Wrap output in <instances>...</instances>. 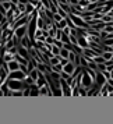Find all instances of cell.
I'll return each instance as SVG.
<instances>
[{
    "mask_svg": "<svg viewBox=\"0 0 113 124\" xmlns=\"http://www.w3.org/2000/svg\"><path fill=\"white\" fill-rule=\"evenodd\" d=\"M62 20H63V17L59 13H55V14H53V21H55V23H59V21H62Z\"/></svg>",
    "mask_w": 113,
    "mask_h": 124,
    "instance_id": "24",
    "label": "cell"
},
{
    "mask_svg": "<svg viewBox=\"0 0 113 124\" xmlns=\"http://www.w3.org/2000/svg\"><path fill=\"white\" fill-rule=\"evenodd\" d=\"M27 77H28V75L24 73V71H21V70H17V71H11V73L8 74L7 79H18V81H24Z\"/></svg>",
    "mask_w": 113,
    "mask_h": 124,
    "instance_id": "4",
    "label": "cell"
},
{
    "mask_svg": "<svg viewBox=\"0 0 113 124\" xmlns=\"http://www.w3.org/2000/svg\"><path fill=\"white\" fill-rule=\"evenodd\" d=\"M25 82H27V84H28V85L36 84V81H35L34 78H31V77H29V75H28V77H27V78H25Z\"/></svg>",
    "mask_w": 113,
    "mask_h": 124,
    "instance_id": "26",
    "label": "cell"
},
{
    "mask_svg": "<svg viewBox=\"0 0 113 124\" xmlns=\"http://www.w3.org/2000/svg\"><path fill=\"white\" fill-rule=\"evenodd\" d=\"M38 70H39L40 73L43 74H48V73H52V66H49V64H45V63H39L38 64Z\"/></svg>",
    "mask_w": 113,
    "mask_h": 124,
    "instance_id": "10",
    "label": "cell"
},
{
    "mask_svg": "<svg viewBox=\"0 0 113 124\" xmlns=\"http://www.w3.org/2000/svg\"><path fill=\"white\" fill-rule=\"evenodd\" d=\"M60 62H62V56H53L50 57V66L53 67V66H57V64H60Z\"/></svg>",
    "mask_w": 113,
    "mask_h": 124,
    "instance_id": "12",
    "label": "cell"
},
{
    "mask_svg": "<svg viewBox=\"0 0 113 124\" xmlns=\"http://www.w3.org/2000/svg\"><path fill=\"white\" fill-rule=\"evenodd\" d=\"M103 13H94V20H102L103 18Z\"/></svg>",
    "mask_w": 113,
    "mask_h": 124,
    "instance_id": "25",
    "label": "cell"
},
{
    "mask_svg": "<svg viewBox=\"0 0 113 124\" xmlns=\"http://www.w3.org/2000/svg\"><path fill=\"white\" fill-rule=\"evenodd\" d=\"M1 1H11V0H1Z\"/></svg>",
    "mask_w": 113,
    "mask_h": 124,
    "instance_id": "31",
    "label": "cell"
},
{
    "mask_svg": "<svg viewBox=\"0 0 113 124\" xmlns=\"http://www.w3.org/2000/svg\"><path fill=\"white\" fill-rule=\"evenodd\" d=\"M94 62H95L96 64H102V63H106V60H105L103 56H96L95 59H94Z\"/></svg>",
    "mask_w": 113,
    "mask_h": 124,
    "instance_id": "20",
    "label": "cell"
},
{
    "mask_svg": "<svg viewBox=\"0 0 113 124\" xmlns=\"http://www.w3.org/2000/svg\"><path fill=\"white\" fill-rule=\"evenodd\" d=\"M91 1H92V3H96V1H99V0H91Z\"/></svg>",
    "mask_w": 113,
    "mask_h": 124,
    "instance_id": "30",
    "label": "cell"
},
{
    "mask_svg": "<svg viewBox=\"0 0 113 124\" xmlns=\"http://www.w3.org/2000/svg\"><path fill=\"white\" fill-rule=\"evenodd\" d=\"M78 46L82 47V49H87V47H89V40L87 39L84 35H80L78 36Z\"/></svg>",
    "mask_w": 113,
    "mask_h": 124,
    "instance_id": "9",
    "label": "cell"
},
{
    "mask_svg": "<svg viewBox=\"0 0 113 124\" xmlns=\"http://www.w3.org/2000/svg\"><path fill=\"white\" fill-rule=\"evenodd\" d=\"M102 21H103L105 24H110V23H113V17L112 16H109V14H105L103 18H102Z\"/></svg>",
    "mask_w": 113,
    "mask_h": 124,
    "instance_id": "19",
    "label": "cell"
},
{
    "mask_svg": "<svg viewBox=\"0 0 113 124\" xmlns=\"http://www.w3.org/2000/svg\"><path fill=\"white\" fill-rule=\"evenodd\" d=\"M7 64H8V70H10V73H11V71H17V70H20V66H21V64H20L17 60L8 62Z\"/></svg>",
    "mask_w": 113,
    "mask_h": 124,
    "instance_id": "11",
    "label": "cell"
},
{
    "mask_svg": "<svg viewBox=\"0 0 113 124\" xmlns=\"http://www.w3.org/2000/svg\"><path fill=\"white\" fill-rule=\"evenodd\" d=\"M52 71H56V73H62V71H63V64L60 63V64H57V66H53V67H52Z\"/></svg>",
    "mask_w": 113,
    "mask_h": 124,
    "instance_id": "21",
    "label": "cell"
},
{
    "mask_svg": "<svg viewBox=\"0 0 113 124\" xmlns=\"http://www.w3.org/2000/svg\"><path fill=\"white\" fill-rule=\"evenodd\" d=\"M18 10L21 13H27V4H24V3H18Z\"/></svg>",
    "mask_w": 113,
    "mask_h": 124,
    "instance_id": "23",
    "label": "cell"
},
{
    "mask_svg": "<svg viewBox=\"0 0 113 124\" xmlns=\"http://www.w3.org/2000/svg\"><path fill=\"white\" fill-rule=\"evenodd\" d=\"M102 56L105 57V60H106V62H109V60H112V59H113V52H103V53H102Z\"/></svg>",
    "mask_w": 113,
    "mask_h": 124,
    "instance_id": "18",
    "label": "cell"
},
{
    "mask_svg": "<svg viewBox=\"0 0 113 124\" xmlns=\"http://www.w3.org/2000/svg\"><path fill=\"white\" fill-rule=\"evenodd\" d=\"M11 3L14 6H18V3H20V0H11Z\"/></svg>",
    "mask_w": 113,
    "mask_h": 124,
    "instance_id": "29",
    "label": "cell"
},
{
    "mask_svg": "<svg viewBox=\"0 0 113 124\" xmlns=\"http://www.w3.org/2000/svg\"><path fill=\"white\" fill-rule=\"evenodd\" d=\"M36 85H38L39 88L45 86V85H48V79H46V75H45L43 73H40V71H39V77H38V79H36Z\"/></svg>",
    "mask_w": 113,
    "mask_h": 124,
    "instance_id": "8",
    "label": "cell"
},
{
    "mask_svg": "<svg viewBox=\"0 0 113 124\" xmlns=\"http://www.w3.org/2000/svg\"><path fill=\"white\" fill-rule=\"evenodd\" d=\"M88 24H89L91 29H96V31H103L106 27V24L102 20H91V21H88Z\"/></svg>",
    "mask_w": 113,
    "mask_h": 124,
    "instance_id": "3",
    "label": "cell"
},
{
    "mask_svg": "<svg viewBox=\"0 0 113 124\" xmlns=\"http://www.w3.org/2000/svg\"><path fill=\"white\" fill-rule=\"evenodd\" d=\"M60 88H62L64 96H73V88H71V85L68 84L64 78L60 79Z\"/></svg>",
    "mask_w": 113,
    "mask_h": 124,
    "instance_id": "2",
    "label": "cell"
},
{
    "mask_svg": "<svg viewBox=\"0 0 113 124\" xmlns=\"http://www.w3.org/2000/svg\"><path fill=\"white\" fill-rule=\"evenodd\" d=\"M1 7H3V8H6L7 11H10L13 7H14V4H13L11 1H1Z\"/></svg>",
    "mask_w": 113,
    "mask_h": 124,
    "instance_id": "16",
    "label": "cell"
},
{
    "mask_svg": "<svg viewBox=\"0 0 113 124\" xmlns=\"http://www.w3.org/2000/svg\"><path fill=\"white\" fill-rule=\"evenodd\" d=\"M27 35H28V25H23V27H20V28H17L14 31V36L18 38L20 40L23 39L24 36H27Z\"/></svg>",
    "mask_w": 113,
    "mask_h": 124,
    "instance_id": "5",
    "label": "cell"
},
{
    "mask_svg": "<svg viewBox=\"0 0 113 124\" xmlns=\"http://www.w3.org/2000/svg\"><path fill=\"white\" fill-rule=\"evenodd\" d=\"M29 96H39L40 95V88L36 84L29 85Z\"/></svg>",
    "mask_w": 113,
    "mask_h": 124,
    "instance_id": "7",
    "label": "cell"
},
{
    "mask_svg": "<svg viewBox=\"0 0 113 124\" xmlns=\"http://www.w3.org/2000/svg\"><path fill=\"white\" fill-rule=\"evenodd\" d=\"M68 3H70L71 6H78V4H80V0H68Z\"/></svg>",
    "mask_w": 113,
    "mask_h": 124,
    "instance_id": "27",
    "label": "cell"
},
{
    "mask_svg": "<svg viewBox=\"0 0 113 124\" xmlns=\"http://www.w3.org/2000/svg\"><path fill=\"white\" fill-rule=\"evenodd\" d=\"M7 86L11 91H25L27 88H29V85L24 81H18V79H7L6 81Z\"/></svg>",
    "mask_w": 113,
    "mask_h": 124,
    "instance_id": "1",
    "label": "cell"
},
{
    "mask_svg": "<svg viewBox=\"0 0 113 124\" xmlns=\"http://www.w3.org/2000/svg\"><path fill=\"white\" fill-rule=\"evenodd\" d=\"M24 96H29V89H28V88L24 91Z\"/></svg>",
    "mask_w": 113,
    "mask_h": 124,
    "instance_id": "28",
    "label": "cell"
},
{
    "mask_svg": "<svg viewBox=\"0 0 113 124\" xmlns=\"http://www.w3.org/2000/svg\"><path fill=\"white\" fill-rule=\"evenodd\" d=\"M29 77H31V78H34L35 81H36L38 77H39V70H38V68H34V70L29 73Z\"/></svg>",
    "mask_w": 113,
    "mask_h": 124,
    "instance_id": "17",
    "label": "cell"
},
{
    "mask_svg": "<svg viewBox=\"0 0 113 124\" xmlns=\"http://www.w3.org/2000/svg\"><path fill=\"white\" fill-rule=\"evenodd\" d=\"M75 68H77V66H75L73 62H68L67 64L63 67V71H64V73H67V74H70V75L73 77V74H74V71H75Z\"/></svg>",
    "mask_w": 113,
    "mask_h": 124,
    "instance_id": "6",
    "label": "cell"
},
{
    "mask_svg": "<svg viewBox=\"0 0 113 124\" xmlns=\"http://www.w3.org/2000/svg\"><path fill=\"white\" fill-rule=\"evenodd\" d=\"M56 27H57L59 29H64L66 27H67V18H63L62 21L56 23Z\"/></svg>",
    "mask_w": 113,
    "mask_h": 124,
    "instance_id": "15",
    "label": "cell"
},
{
    "mask_svg": "<svg viewBox=\"0 0 113 124\" xmlns=\"http://www.w3.org/2000/svg\"><path fill=\"white\" fill-rule=\"evenodd\" d=\"M29 1H31V0H29Z\"/></svg>",
    "mask_w": 113,
    "mask_h": 124,
    "instance_id": "32",
    "label": "cell"
},
{
    "mask_svg": "<svg viewBox=\"0 0 113 124\" xmlns=\"http://www.w3.org/2000/svg\"><path fill=\"white\" fill-rule=\"evenodd\" d=\"M16 60H17L18 63H20V64H28L29 63V60L28 59H25V57H23V56H20V54H16Z\"/></svg>",
    "mask_w": 113,
    "mask_h": 124,
    "instance_id": "14",
    "label": "cell"
},
{
    "mask_svg": "<svg viewBox=\"0 0 113 124\" xmlns=\"http://www.w3.org/2000/svg\"><path fill=\"white\" fill-rule=\"evenodd\" d=\"M70 53H71V50H68L67 47L63 46L62 50H60V56H62L63 59H68V57H70Z\"/></svg>",
    "mask_w": 113,
    "mask_h": 124,
    "instance_id": "13",
    "label": "cell"
},
{
    "mask_svg": "<svg viewBox=\"0 0 113 124\" xmlns=\"http://www.w3.org/2000/svg\"><path fill=\"white\" fill-rule=\"evenodd\" d=\"M102 43L105 46H113V38H106V39L102 40Z\"/></svg>",
    "mask_w": 113,
    "mask_h": 124,
    "instance_id": "22",
    "label": "cell"
}]
</instances>
